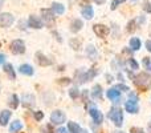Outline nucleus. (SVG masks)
Listing matches in <instances>:
<instances>
[{"instance_id": "1", "label": "nucleus", "mask_w": 151, "mask_h": 133, "mask_svg": "<svg viewBox=\"0 0 151 133\" xmlns=\"http://www.w3.org/2000/svg\"><path fill=\"white\" fill-rule=\"evenodd\" d=\"M134 84L142 89H149L151 88V76L147 73H139L134 77Z\"/></svg>"}, {"instance_id": "2", "label": "nucleus", "mask_w": 151, "mask_h": 133, "mask_svg": "<svg viewBox=\"0 0 151 133\" xmlns=\"http://www.w3.org/2000/svg\"><path fill=\"white\" fill-rule=\"evenodd\" d=\"M109 118L115 124V126H122L123 124V112L121 108H117V107H113L109 112Z\"/></svg>"}, {"instance_id": "3", "label": "nucleus", "mask_w": 151, "mask_h": 133, "mask_svg": "<svg viewBox=\"0 0 151 133\" xmlns=\"http://www.w3.org/2000/svg\"><path fill=\"white\" fill-rule=\"evenodd\" d=\"M13 23H15V17H13L12 13H9V12L0 13V27L1 28H8Z\"/></svg>"}, {"instance_id": "4", "label": "nucleus", "mask_w": 151, "mask_h": 133, "mask_svg": "<svg viewBox=\"0 0 151 133\" xmlns=\"http://www.w3.org/2000/svg\"><path fill=\"white\" fill-rule=\"evenodd\" d=\"M50 121H52L53 124H56V125H61V124H64L66 121V116H65V113L60 109L53 110L52 115H50Z\"/></svg>"}, {"instance_id": "5", "label": "nucleus", "mask_w": 151, "mask_h": 133, "mask_svg": "<svg viewBox=\"0 0 151 133\" xmlns=\"http://www.w3.org/2000/svg\"><path fill=\"white\" fill-rule=\"evenodd\" d=\"M11 51H12L15 55H21V53H24L25 52V44H24V41L20 39L13 40L12 44H11Z\"/></svg>"}, {"instance_id": "6", "label": "nucleus", "mask_w": 151, "mask_h": 133, "mask_svg": "<svg viewBox=\"0 0 151 133\" xmlns=\"http://www.w3.org/2000/svg\"><path fill=\"white\" fill-rule=\"evenodd\" d=\"M41 12H42V23H45L48 27L55 25V21H56L55 13L49 9H42Z\"/></svg>"}, {"instance_id": "7", "label": "nucleus", "mask_w": 151, "mask_h": 133, "mask_svg": "<svg viewBox=\"0 0 151 133\" xmlns=\"http://www.w3.org/2000/svg\"><path fill=\"white\" fill-rule=\"evenodd\" d=\"M93 31H94V33H96L98 37H106L107 35H109L110 29L107 28L106 25H102V24H96V25L93 27Z\"/></svg>"}, {"instance_id": "8", "label": "nucleus", "mask_w": 151, "mask_h": 133, "mask_svg": "<svg viewBox=\"0 0 151 133\" xmlns=\"http://www.w3.org/2000/svg\"><path fill=\"white\" fill-rule=\"evenodd\" d=\"M42 25H44V23H42V20L40 17H37V16H35V15L29 16V19H28V27H31V28H35V29H40V28H42Z\"/></svg>"}, {"instance_id": "9", "label": "nucleus", "mask_w": 151, "mask_h": 133, "mask_svg": "<svg viewBox=\"0 0 151 133\" xmlns=\"http://www.w3.org/2000/svg\"><path fill=\"white\" fill-rule=\"evenodd\" d=\"M106 96H107V99H109V100L117 102V101H119V99H121V91L117 88V86L110 88L109 91H106Z\"/></svg>"}, {"instance_id": "10", "label": "nucleus", "mask_w": 151, "mask_h": 133, "mask_svg": "<svg viewBox=\"0 0 151 133\" xmlns=\"http://www.w3.org/2000/svg\"><path fill=\"white\" fill-rule=\"evenodd\" d=\"M89 115H90V117L93 118V121L96 124H102L104 116H102V112H99L97 108H90V109H89Z\"/></svg>"}, {"instance_id": "11", "label": "nucleus", "mask_w": 151, "mask_h": 133, "mask_svg": "<svg viewBox=\"0 0 151 133\" xmlns=\"http://www.w3.org/2000/svg\"><path fill=\"white\" fill-rule=\"evenodd\" d=\"M21 104L27 108H32L36 104V99H35L33 94H29V93L23 94V97H21Z\"/></svg>"}, {"instance_id": "12", "label": "nucleus", "mask_w": 151, "mask_h": 133, "mask_svg": "<svg viewBox=\"0 0 151 133\" xmlns=\"http://www.w3.org/2000/svg\"><path fill=\"white\" fill-rule=\"evenodd\" d=\"M11 115H12V112L8 109H4L0 112V125L1 126H5L8 124V121H9L11 118Z\"/></svg>"}, {"instance_id": "13", "label": "nucleus", "mask_w": 151, "mask_h": 133, "mask_svg": "<svg viewBox=\"0 0 151 133\" xmlns=\"http://www.w3.org/2000/svg\"><path fill=\"white\" fill-rule=\"evenodd\" d=\"M125 109H126V112H129V113H138V110H139L138 102H134V101H131V100H129L125 104Z\"/></svg>"}, {"instance_id": "14", "label": "nucleus", "mask_w": 151, "mask_h": 133, "mask_svg": "<svg viewBox=\"0 0 151 133\" xmlns=\"http://www.w3.org/2000/svg\"><path fill=\"white\" fill-rule=\"evenodd\" d=\"M36 61L42 67H47V65H50V64H52V60H48L47 56H44L41 52L36 53Z\"/></svg>"}, {"instance_id": "15", "label": "nucleus", "mask_w": 151, "mask_h": 133, "mask_svg": "<svg viewBox=\"0 0 151 133\" xmlns=\"http://www.w3.org/2000/svg\"><path fill=\"white\" fill-rule=\"evenodd\" d=\"M19 72L23 73V75H27V76H32L35 73V69L32 65H29V64H23V65H20L19 68Z\"/></svg>"}, {"instance_id": "16", "label": "nucleus", "mask_w": 151, "mask_h": 133, "mask_svg": "<svg viewBox=\"0 0 151 133\" xmlns=\"http://www.w3.org/2000/svg\"><path fill=\"white\" fill-rule=\"evenodd\" d=\"M52 12L55 13V15H64V12H65V7H64L61 3L55 1L52 4Z\"/></svg>"}, {"instance_id": "17", "label": "nucleus", "mask_w": 151, "mask_h": 133, "mask_svg": "<svg viewBox=\"0 0 151 133\" xmlns=\"http://www.w3.org/2000/svg\"><path fill=\"white\" fill-rule=\"evenodd\" d=\"M21 129H23V124H21L20 120H15L9 126V132L11 133H17V132H20Z\"/></svg>"}, {"instance_id": "18", "label": "nucleus", "mask_w": 151, "mask_h": 133, "mask_svg": "<svg viewBox=\"0 0 151 133\" xmlns=\"http://www.w3.org/2000/svg\"><path fill=\"white\" fill-rule=\"evenodd\" d=\"M83 27V23H82V20H80V19H76V20L72 21V24H70V31L72 32H78L81 28Z\"/></svg>"}, {"instance_id": "19", "label": "nucleus", "mask_w": 151, "mask_h": 133, "mask_svg": "<svg viewBox=\"0 0 151 133\" xmlns=\"http://www.w3.org/2000/svg\"><path fill=\"white\" fill-rule=\"evenodd\" d=\"M4 72L8 75V77L11 78V80H15L16 77V72L15 69H13L12 64H4Z\"/></svg>"}, {"instance_id": "20", "label": "nucleus", "mask_w": 151, "mask_h": 133, "mask_svg": "<svg viewBox=\"0 0 151 133\" xmlns=\"http://www.w3.org/2000/svg\"><path fill=\"white\" fill-rule=\"evenodd\" d=\"M81 13H82V16L85 19H91L94 16V11H93V8H91L90 5H86V7H83L82 11H81Z\"/></svg>"}, {"instance_id": "21", "label": "nucleus", "mask_w": 151, "mask_h": 133, "mask_svg": "<svg viewBox=\"0 0 151 133\" xmlns=\"http://www.w3.org/2000/svg\"><path fill=\"white\" fill-rule=\"evenodd\" d=\"M68 131L70 133H82V129H81L80 125H78L77 123H74V121H69L68 123Z\"/></svg>"}, {"instance_id": "22", "label": "nucleus", "mask_w": 151, "mask_h": 133, "mask_svg": "<svg viewBox=\"0 0 151 133\" xmlns=\"http://www.w3.org/2000/svg\"><path fill=\"white\" fill-rule=\"evenodd\" d=\"M90 93L94 99H101L102 97V86L101 85H94Z\"/></svg>"}, {"instance_id": "23", "label": "nucleus", "mask_w": 151, "mask_h": 133, "mask_svg": "<svg viewBox=\"0 0 151 133\" xmlns=\"http://www.w3.org/2000/svg\"><path fill=\"white\" fill-rule=\"evenodd\" d=\"M141 45H142V43L138 37H131L130 39V48L133 51H138L141 48Z\"/></svg>"}, {"instance_id": "24", "label": "nucleus", "mask_w": 151, "mask_h": 133, "mask_svg": "<svg viewBox=\"0 0 151 133\" xmlns=\"http://www.w3.org/2000/svg\"><path fill=\"white\" fill-rule=\"evenodd\" d=\"M9 105H11V108H13V109H16V108L19 107V97L16 96V94H12V96H11Z\"/></svg>"}, {"instance_id": "25", "label": "nucleus", "mask_w": 151, "mask_h": 133, "mask_svg": "<svg viewBox=\"0 0 151 133\" xmlns=\"http://www.w3.org/2000/svg\"><path fill=\"white\" fill-rule=\"evenodd\" d=\"M69 96H70L72 99H77V97L80 96V91H78L77 88H72L70 91H69Z\"/></svg>"}, {"instance_id": "26", "label": "nucleus", "mask_w": 151, "mask_h": 133, "mask_svg": "<svg viewBox=\"0 0 151 133\" xmlns=\"http://www.w3.org/2000/svg\"><path fill=\"white\" fill-rule=\"evenodd\" d=\"M129 65H130V68L131 69H138L139 68V65H138V63H137L135 60H134V59H129Z\"/></svg>"}, {"instance_id": "27", "label": "nucleus", "mask_w": 151, "mask_h": 133, "mask_svg": "<svg viewBox=\"0 0 151 133\" xmlns=\"http://www.w3.org/2000/svg\"><path fill=\"white\" fill-rule=\"evenodd\" d=\"M125 1H126V0H114V1H111V5H110V8H111V9H115L118 5L122 4V3H125Z\"/></svg>"}, {"instance_id": "28", "label": "nucleus", "mask_w": 151, "mask_h": 133, "mask_svg": "<svg viewBox=\"0 0 151 133\" xmlns=\"http://www.w3.org/2000/svg\"><path fill=\"white\" fill-rule=\"evenodd\" d=\"M35 118H36L37 121H41L42 118H44V113L41 112V110H37V112H35Z\"/></svg>"}, {"instance_id": "29", "label": "nucleus", "mask_w": 151, "mask_h": 133, "mask_svg": "<svg viewBox=\"0 0 151 133\" xmlns=\"http://www.w3.org/2000/svg\"><path fill=\"white\" fill-rule=\"evenodd\" d=\"M86 53H88L89 56H90V55H96V49H94L93 45H88V47H86Z\"/></svg>"}, {"instance_id": "30", "label": "nucleus", "mask_w": 151, "mask_h": 133, "mask_svg": "<svg viewBox=\"0 0 151 133\" xmlns=\"http://www.w3.org/2000/svg\"><path fill=\"white\" fill-rule=\"evenodd\" d=\"M143 65L146 67L149 70H151V61H150L149 57H145V59H143Z\"/></svg>"}, {"instance_id": "31", "label": "nucleus", "mask_w": 151, "mask_h": 133, "mask_svg": "<svg viewBox=\"0 0 151 133\" xmlns=\"http://www.w3.org/2000/svg\"><path fill=\"white\" fill-rule=\"evenodd\" d=\"M129 100H131V101H134V102H138V96H137L135 93H130L129 94Z\"/></svg>"}, {"instance_id": "32", "label": "nucleus", "mask_w": 151, "mask_h": 133, "mask_svg": "<svg viewBox=\"0 0 151 133\" xmlns=\"http://www.w3.org/2000/svg\"><path fill=\"white\" fill-rule=\"evenodd\" d=\"M143 8L147 11V12H151V4L149 1H145V4H143Z\"/></svg>"}, {"instance_id": "33", "label": "nucleus", "mask_w": 151, "mask_h": 133, "mask_svg": "<svg viewBox=\"0 0 151 133\" xmlns=\"http://www.w3.org/2000/svg\"><path fill=\"white\" fill-rule=\"evenodd\" d=\"M118 89H122V91H129V86L123 85V84H119V85H117Z\"/></svg>"}, {"instance_id": "34", "label": "nucleus", "mask_w": 151, "mask_h": 133, "mask_svg": "<svg viewBox=\"0 0 151 133\" xmlns=\"http://www.w3.org/2000/svg\"><path fill=\"white\" fill-rule=\"evenodd\" d=\"M4 63H5V56L3 55V53H0V65L4 64Z\"/></svg>"}, {"instance_id": "35", "label": "nucleus", "mask_w": 151, "mask_h": 133, "mask_svg": "<svg viewBox=\"0 0 151 133\" xmlns=\"http://www.w3.org/2000/svg\"><path fill=\"white\" fill-rule=\"evenodd\" d=\"M146 48H147V51H150V52H151V40L146 41Z\"/></svg>"}, {"instance_id": "36", "label": "nucleus", "mask_w": 151, "mask_h": 133, "mask_svg": "<svg viewBox=\"0 0 151 133\" xmlns=\"http://www.w3.org/2000/svg\"><path fill=\"white\" fill-rule=\"evenodd\" d=\"M66 132H68V131H66L65 128H58V129H57V132H56V133H66Z\"/></svg>"}, {"instance_id": "37", "label": "nucleus", "mask_w": 151, "mask_h": 133, "mask_svg": "<svg viewBox=\"0 0 151 133\" xmlns=\"http://www.w3.org/2000/svg\"><path fill=\"white\" fill-rule=\"evenodd\" d=\"M63 81H60V84H68V83H70V80L69 78H61Z\"/></svg>"}, {"instance_id": "38", "label": "nucleus", "mask_w": 151, "mask_h": 133, "mask_svg": "<svg viewBox=\"0 0 151 133\" xmlns=\"http://www.w3.org/2000/svg\"><path fill=\"white\" fill-rule=\"evenodd\" d=\"M93 1L96 3V4H99V5H101V4H104V3L106 1V0H93Z\"/></svg>"}, {"instance_id": "39", "label": "nucleus", "mask_w": 151, "mask_h": 133, "mask_svg": "<svg viewBox=\"0 0 151 133\" xmlns=\"http://www.w3.org/2000/svg\"><path fill=\"white\" fill-rule=\"evenodd\" d=\"M134 131H135L137 133H143V132H142V131H141V129H134Z\"/></svg>"}, {"instance_id": "40", "label": "nucleus", "mask_w": 151, "mask_h": 133, "mask_svg": "<svg viewBox=\"0 0 151 133\" xmlns=\"http://www.w3.org/2000/svg\"><path fill=\"white\" fill-rule=\"evenodd\" d=\"M130 1H131V3H133V1H138V0H130Z\"/></svg>"}, {"instance_id": "41", "label": "nucleus", "mask_w": 151, "mask_h": 133, "mask_svg": "<svg viewBox=\"0 0 151 133\" xmlns=\"http://www.w3.org/2000/svg\"><path fill=\"white\" fill-rule=\"evenodd\" d=\"M82 133H88V132H86V131H82Z\"/></svg>"}]
</instances>
